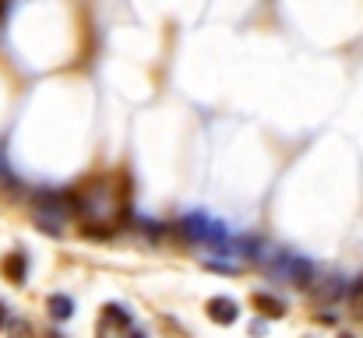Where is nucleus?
<instances>
[{
  "label": "nucleus",
  "mask_w": 363,
  "mask_h": 338,
  "mask_svg": "<svg viewBox=\"0 0 363 338\" xmlns=\"http://www.w3.org/2000/svg\"><path fill=\"white\" fill-rule=\"evenodd\" d=\"M208 317H212L216 325H233V321L240 317V307H237V300H230V296H216V300H208Z\"/></svg>",
  "instance_id": "nucleus-3"
},
{
  "label": "nucleus",
  "mask_w": 363,
  "mask_h": 338,
  "mask_svg": "<svg viewBox=\"0 0 363 338\" xmlns=\"http://www.w3.org/2000/svg\"><path fill=\"white\" fill-rule=\"evenodd\" d=\"M275 271L286 275V278L296 282V286H311V282H314V264H311L307 257H300V254H279Z\"/></svg>",
  "instance_id": "nucleus-1"
},
{
  "label": "nucleus",
  "mask_w": 363,
  "mask_h": 338,
  "mask_svg": "<svg viewBox=\"0 0 363 338\" xmlns=\"http://www.w3.org/2000/svg\"><path fill=\"white\" fill-rule=\"evenodd\" d=\"M184 232H187L191 240H205V243H226V240H230V232H226L223 225L205 219V215H187V219H184Z\"/></svg>",
  "instance_id": "nucleus-2"
},
{
  "label": "nucleus",
  "mask_w": 363,
  "mask_h": 338,
  "mask_svg": "<svg viewBox=\"0 0 363 338\" xmlns=\"http://www.w3.org/2000/svg\"><path fill=\"white\" fill-rule=\"evenodd\" d=\"M0 321H4V314H0Z\"/></svg>",
  "instance_id": "nucleus-9"
},
{
  "label": "nucleus",
  "mask_w": 363,
  "mask_h": 338,
  "mask_svg": "<svg viewBox=\"0 0 363 338\" xmlns=\"http://www.w3.org/2000/svg\"><path fill=\"white\" fill-rule=\"evenodd\" d=\"M350 307H353V314L363 317V278H357V282L350 286Z\"/></svg>",
  "instance_id": "nucleus-7"
},
{
  "label": "nucleus",
  "mask_w": 363,
  "mask_h": 338,
  "mask_svg": "<svg viewBox=\"0 0 363 338\" xmlns=\"http://www.w3.org/2000/svg\"><path fill=\"white\" fill-rule=\"evenodd\" d=\"M254 303H257V310H264L268 317H282V310H286V307H282L275 296H268V293H257V296H254Z\"/></svg>",
  "instance_id": "nucleus-4"
},
{
  "label": "nucleus",
  "mask_w": 363,
  "mask_h": 338,
  "mask_svg": "<svg viewBox=\"0 0 363 338\" xmlns=\"http://www.w3.org/2000/svg\"><path fill=\"white\" fill-rule=\"evenodd\" d=\"M50 314H53L57 321H67V317H71V300H67V296H50Z\"/></svg>",
  "instance_id": "nucleus-6"
},
{
  "label": "nucleus",
  "mask_w": 363,
  "mask_h": 338,
  "mask_svg": "<svg viewBox=\"0 0 363 338\" xmlns=\"http://www.w3.org/2000/svg\"><path fill=\"white\" fill-rule=\"evenodd\" d=\"M342 338H353V335H342Z\"/></svg>",
  "instance_id": "nucleus-8"
},
{
  "label": "nucleus",
  "mask_w": 363,
  "mask_h": 338,
  "mask_svg": "<svg viewBox=\"0 0 363 338\" xmlns=\"http://www.w3.org/2000/svg\"><path fill=\"white\" fill-rule=\"evenodd\" d=\"M4 271H7L14 282H25V257H21V254H11V257L4 261Z\"/></svg>",
  "instance_id": "nucleus-5"
}]
</instances>
